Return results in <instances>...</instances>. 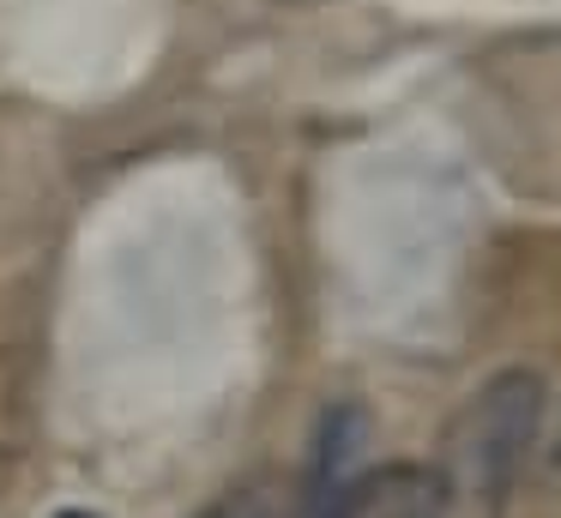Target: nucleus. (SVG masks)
<instances>
[{"mask_svg": "<svg viewBox=\"0 0 561 518\" xmlns=\"http://www.w3.org/2000/svg\"><path fill=\"white\" fill-rule=\"evenodd\" d=\"M549 416V385L537 368H501L471 392L453 428V494H471L483 513H495L513 494V482L531 464V446Z\"/></svg>", "mask_w": 561, "mask_h": 518, "instance_id": "f257e3e1", "label": "nucleus"}, {"mask_svg": "<svg viewBox=\"0 0 561 518\" xmlns=\"http://www.w3.org/2000/svg\"><path fill=\"white\" fill-rule=\"evenodd\" d=\"M453 476L440 464H363L327 506V518H453Z\"/></svg>", "mask_w": 561, "mask_h": 518, "instance_id": "f03ea898", "label": "nucleus"}, {"mask_svg": "<svg viewBox=\"0 0 561 518\" xmlns=\"http://www.w3.org/2000/svg\"><path fill=\"white\" fill-rule=\"evenodd\" d=\"M363 440H368V422L356 404H332L327 416H320L314 464H308V506H314V518H327V506L339 500V488L363 470Z\"/></svg>", "mask_w": 561, "mask_h": 518, "instance_id": "7ed1b4c3", "label": "nucleus"}, {"mask_svg": "<svg viewBox=\"0 0 561 518\" xmlns=\"http://www.w3.org/2000/svg\"><path fill=\"white\" fill-rule=\"evenodd\" d=\"M199 518H272V506H266V494L242 488V494H230V500L206 506V513H199Z\"/></svg>", "mask_w": 561, "mask_h": 518, "instance_id": "20e7f679", "label": "nucleus"}, {"mask_svg": "<svg viewBox=\"0 0 561 518\" xmlns=\"http://www.w3.org/2000/svg\"><path fill=\"white\" fill-rule=\"evenodd\" d=\"M55 518H103V513H85V506H61Z\"/></svg>", "mask_w": 561, "mask_h": 518, "instance_id": "39448f33", "label": "nucleus"}, {"mask_svg": "<svg viewBox=\"0 0 561 518\" xmlns=\"http://www.w3.org/2000/svg\"><path fill=\"white\" fill-rule=\"evenodd\" d=\"M549 464L561 470V422H556V440H549Z\"/></svg>", "mask_w": 561, "mask_h": 518, "instance_id": "423d86ee", "label": "nucleus"}]
</instances>
